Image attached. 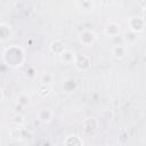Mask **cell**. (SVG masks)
<instances>
[{"instance_id": "cell-1", "label": "cell", "mask_w": 146, "mask_h": 146, "mask_svg": "<svg viewBox=\"0 0 146 146\" xmlns=\"http://www.w3.org/2000/svg\"><path fill=\"white\" fill-rule=\"evenodd\" d=\"M9 56H10V58H7L6 59V62H7L8 65H10V66H18V65H21L23 63L24 54H23L22 49L15 47V52H13V47H11L3 55V57H9Z\"/></svg>"}, {"instance_id": "cell-2", "label": "cell", "mask_w": 146, "mask_h": 146, "mask_svg": "<svg viewBox=\"0 0 146 146\" xmlns=\"http://www.w3.org/2000/svg\"><path fill=\"white\" fill-rule=\"evenodd\" d=\"M129 27L131 30V32L133 33H139L144 31L145 27V19L143 17H132L129 21Z\"/></svg>"}, {"instance_id": "cell-3", "label": "cell", "mask_w": 146, "mask_h": 146, "mask_svg": "<svg viewBox=\"0 0 146 146\" xmlns=\"http://www.w3.org/2000/svg\"><path fill=\"white\" fill-rule=\"evenodd\" d=\"M74 65L80 70V71H86L90 67V59L89 57L84 56V55H80L76 56L74 59Z\"/></svg>"}, {"instance_id": "cell-4", "label": "cell", "mask_w": 146, "mask_h": 146, "mask_svg": "<svg viewBox=\"0 0 146 146\" xmlns=\"http://www.w3.org/2000/svg\"><path fill=\"white\" fill-rule=\"evenodd\" d=\"M52 115H54L52 111L49 107H44V108H41L39 111V113H38V120L41 121V122H43V123H48V122L51 121Z\"/></svg>"}, {"instance_id": "cell-5", "label": "cell", "mask_w": 146, "mask_h": 146, "mask_svg": "<svg viewBox=\"0 0 146 146\" xmlns=\"http://www.w3.org/2000/svg\"><path fill=\"white\" fill-rule=\"evenodd\" d=\"M50 48H51V51H52L54 54L59 55V56L66 50L65 47H64V43H63L60 40H55V41H52L51 44H50Z\"/></svg>"}, {"instance_id": "cell-6", "label": "cell", "mask_w": 146, "mask_h": 146, "mask_svg": "<svg viewBox=\"0 0 146 146\" xmlns=\"http://www.w3.org/2000/svg\"><path fill=\"white\" fill-rule=\"evenodd\" d=\"M96 40V35L94 32L91 31H86L81 34V41L84 43V44H90L92 43L94 41Z\"/></svg>"}, {"instance_id": "cell-7", "label": "cell", "mask_w": 146, "mask_h": 146, "mask_svg": "<svg viewBox=\"0 0 146 146\" xmlns=\"http://www.w3.org/2000/svg\"><path fill=\"white\" fill-rule=\"evenodd\" d=\"M65 146H82V140L80 139V137L73 135V136H68L65 139Z\"/></svg>"}, {"instance_id": "cell-8", "label": "cell", "mask_w": 146, "mask_h": 146, "mask_svg": "<svg viewBox=\"0 0 146 146\" xmlns=\"http://www.w3.org/2000/svg\"><path fill=\"white\" fill-rule=\"evenodd\" d=\"M105 32L107 35H111V36H115L120 33V26L116 24V23H111L106 26L105 29Z\"/></svg>"}, {"instance_id": "cell-9", "label": "cell", "mask_w": 146, "mask_h": 146, "mask_svg": "<svg viewBox=\"0 0 146 146\" xmlns=\"http://www.w3.org/2000/svg\"><path fill=\"white\" fill-rule=\"evenodd\" d=\"M112 52H113V56H114L115 58L121 59V58H123V57L125 56V48H124L123 46H121V44H117V46H115V47L113 48Z\"/></svg>"}, {"instance_id": "cell-10", "label": "cell", "mask_w": 146, "mask_h": 146, "mask_svg": "<svg viewBox=\"0 0 146 146\" xmlns=\"http://www.w3.org/2000/svg\"><path fill=\"white\" fill-rule=\"evenodd\" d=\"M9 36H10V29H9L7 25L1 24V25H0V40H1V41H5V40H7Z\"/></svg>"}, {"instance_id": "cell-11", "label": "cell", "mask_w": 146, "mask_h": 146, "mask_svg": "<svg viewBox=\"0 0 146 146\" xmlns=\"http://www.w3.org/2000/svg\"><path fill=\"white\" fill-rule=\"evenodd\" d=\"M60 58L63 62L65 63H72L74 59H75V56H74V52H72L71 50H65L62 55H60Z\"/></svg>"}, {"instance_id": "cell-12", "label": "cell", "mask_w": 146, "mask_h": 146, "mask_svg": "<svg viewBox=\"0 0 146 146\" xmlns=\"http://www.w3.org/2000/svg\"><path fill=\"white\" fill-rule=\"evenodd\" d=\"M50 94V88L48 84H41L38 89V95L41 97V98H46L48 95Z\"/></svg>"}, {"instance_id": "cell-13", "label": "cell", "mask_w": 146, "mask_h": 146, "mask_svg": "<svg viewBox=\"0 0 146 146\" xmlns=\"http://www.w3.org/2000/svg\"><path fill=\"white\" fill-rule=\"evenodd\" d=\"M76 5L78 6H80V9H94V6H95V3L94 2H91V1H79V2H76Z\"/></svg>"}, {"instance_id": "cell-14", "label": "cell", "mask_w": 146, "mask_h": 146, "mask_svg": "<svg viewBox=\"0 0 146 146\" xmlns=\"http://www.w3.org/2000/svg\"><path fill=\"white\" fill-rule=\"evenodd\" d=\"M10 137L11 138H14V139H19L21 137H22V130H21V128L19 127H16V128H13L11 130H10Z\"/></svg>"}, {"instance_id": "cell-15", "label": "cell", "mask_w": 146, "mask_h": 146, "mask_svg": "<svg viewBox=\"0 0 146 146\" xmlns=\"http://www.w3.org/2000/svg\"><path fill=\"white\" fill-rule=\"evenodd\" d=\"M52 79H54L52 74H50V73H44V74L41 76V82H42V84H48V83H51V82H52Z\"/></svg>"}, {"instance_id": "cell-16", "label": "cell", "mask_w": 146, "mask_h": 146, "mask_svg": "<svg viewBox=\"0 0 146 146\" xmlns=\"http://www.w3.org/2000/svg\"><path fill=\"white\" fill-rule=\"evenodd\" d=\"M13 121H14V123L16 124V125H22L24 122H25V120H24V116L23 115H21V114H16V115H14V117H13Z\"/></svg>"}, {"instance_id": "cell-17", "label": "cell", "mask_w": 146, "mask_h": 146, "mask_svg": "<svg viewBox=\"0 0 146 146\" xmlns=\"http://www.w3.org/2000/svg\"><path fill=\"white\" fill-rule=\"evenodd\" d=\"M27 102H29V98H27L26 96L21 95V96L18 97V104H19V105H26Z\"/></svg>"}, {"instance_id": "cell-18", "label": "cell", "mask_w": 146, "mask_h": 146, "mask_svg": "<svg viewBox=\"0 0 146 146\" xmlns=\"http://www.w3.org/2000/svg\"><path fill=\"white\" fill-rule=\"evenodd\" d=\"M2 99H3V94H2V91L0 90V102H1Z\"/></svg>"}, {"instance_id": "cell-19", "label": "cell", "mask_w": 146, "mask_h": 146, "mask_svg": "<svg viewBox=\"0 0 146 146\" xmlns=\"http://www.w3.org/2000/svg\"><path fill=\"white\" fill-rule=\"evenodd\" d=\"M1 57H2V54H1V51H0V58H1Z\"/></svg>"}]
</instances>
